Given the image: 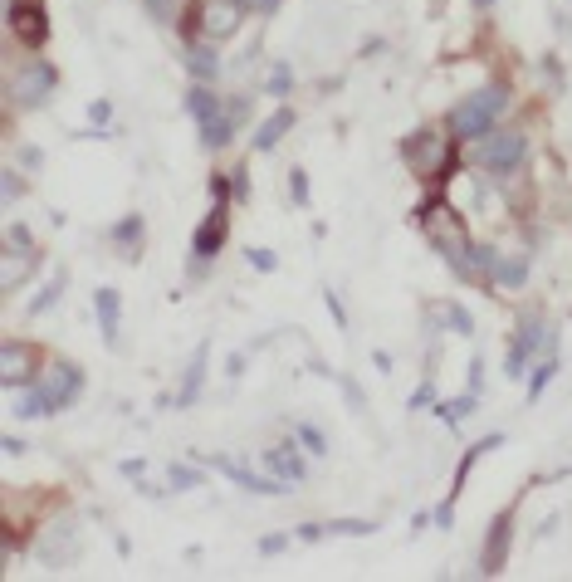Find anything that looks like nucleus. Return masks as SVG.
<instances>
[{"mask_svg": "<svg viewBox=\"0 0 572 582\" xmlns=\"http://www.w3.org/2000/svg\"><path fill=\"white\" fill-rule=\"evenodd\" d=\"M489 279H494V284H509V289H519V284L528 279V265L519 260V255H514V260H509V255H494V260H489Z\"/></svg>", "mask_w": 572, "mask_h": 582, "instance_id": "412c9836", "label": "nucleus"}, {"mask_svg": "<svg viewBox=\"0 0 572 582\" xmlns=\"http://www.w3.org/2000/svg\"><path fill=\"white\" fill-rule=\"evenodd\" d=\"M245 10H260V15H274L279 10V0H240Z\"/></svg>", "mask_w": 572, "mask_h": 582, "instance_id": "58836bf2", "label": "nucleus"}, {"mask_svg": "<svg viewBox=\"0 0 572 582\" xmlns=\"http://www.w3.org/2000/svg\"><path fill=\"white\" fill-rule=\"evenodd\" d=\"M35 265H40V255H35L30 245H15V240H10V250L0 255V289L15 294V289L35 274Z\"/></svg>", "mask_w": 572, "mask_h": 582, "instance_id": "4468645a", "label": "nucleus"}, {"mask_svg": "<svg viewBox=\"0 0 572 582\" xmlns=\"http://www.w3.org/2000/svg\"><path fill=\"white\" fill-rule=\"evenodd\" d=\"M10 30H15L30 49H40L44 40H49V15H44L40 0H15V5H10Z\"/></svg>", "mask_w": 572, "mask_h": 582, "instance_id": "9b49d317", "label": "nucleus"}, {"mask_svg": "<svg viewBox=\"0 0 572 582\" xmlns=\"http://www.w3.org/2000/svg\"><path fill=\"white\" fill-rule=\"evenodd\" d=\"M40 387L49 392L54 406H69V402H79V392H84V372L74 362H49L40 372Z\"/></svg>", "mask_w": 572, "mask_h": 582, "instance_id": "9d476101", "label": "nucleus"}, {"mask_svg": "<svg viewBox=\"0 0 572 582\" xmlns=\"http://www.w3.org/2000/svg\"><path fill=\"white\" fill-rule=\"evenodd\" d=\"M54 69L44 64V59H30V64H20L15 69V79H10V98H15V108H44L49 103V93H54Z\"/></svg>", "mask_w": 572, "mask_h": 582, "instance_id": "39448f33", "label": "nucleus"}, {"mask_svg": "<svg viewBox=\"0 0 572 582\" xmlns=\"http://www.w3.org/2000/svg\"><path fill=\"white\" fill-rule=\"evenodd\" d=\"M59 289H64V274H54V284L44 289V294H40V299H35V304H30V314H49V309L59 304Z\"/></svg>", "mask_w": 572, "mask_h": 582, "instance_id": "c756f323", "label": "nucleus"}, {"mask_svg": "<svg viewBox=\"0 0 572 582\" xmlns=\"http://www.w3.org/2000/svg\"><path fill=\"white\" fill-rule=\"evenodd\" d=\"M225 113H230V118H235V128H240V123L250 118V98H230V103H225Z\"/></svg>", "mask_w": 572, "mask_h": 582, "instance_id": "c9c22d12", "label": "nucleus"}, {"mask_svg": "<svg viewBox=\"0 0 572 582\" xmlns=\"http://www.w3.org/2000/svg\"><path fill=\"white\" fill-rule=\"evenodd\" d=\"M289 196H294L299 206L308 201V177H304V172H289Z\"/></svg>", "mask_w": 572, "mask_h": 582, "instance_id": "f704fd0d", "label": "nucleus"}, {"mask_svg": "<svg viewBox=\"0 0 572 582\" xmlns=\"http://www.w3.org/2000/svg\"><path fill=\"white\" fill-rule=\"evenodd\" d=\"M279 548H289V538L274 534V538H260V553H279Z\"/></svg>", "mask_w": 572, "mask_h": 582, "instance_id": "ea45409f", "label": "nucleus"}, {"mask_svg": "<svg viewBox=\"0 0 572 582\" xmlns=\"http://www.w3.org/2000/svg\"><path fill=\"white\" fill-rule=\"evenodd\" d=\"M211 465H216L230 485H240V490H250V494H289V480H279V475H255L250 465H240V460H230V455H211Z\"/></svg>", "mask_w": 572, "mask_h": 582, "instance_id": "1a4fd4ad", "label": "nucleus"}, {"mask_svg": "<svg viewBox=\"0 0 572 582\" xmlns=\"http://www.w3.org/2000/svg\"><path fill=\"white\" fill-rule=\"evenodd\" d=\"M509 543H514V509L494 514V524H489V534H484V548H480V573L484 578H494V573L509 563Z\"/></svg>", "mask_w": 572, "mask_h": 582, "instance_id": "0eeeda50", "label": "nucleus"}, {"mask_svg": "<svg viewBox=\"0 0 572 582\" xmlns=\"http://www.w3.org/2000/svg\"><path fill=\"white\" fill-rule=\"evenodd\" d=\"M40 372V348H30V343H0V382L5 387H25L30 377Z\"/></svg>", "mask_w": 572, "mask_h": 582, "instance_id": "6e6552de", "label": "nucleus"}, {"mask_svg": "<svg viewBox=\"0 0 572 582\" xmlns=\"http://www.w3.org/2000/svg\"><path fill=\"white\" fill-rule=\"evenodd\" d=\"M494 446H499V436H484V441H475V446L460 455V465H455V490H450V504H455V499H460V490H465V475H470V465L480 460L484 450H494Z\"/></svg>", "mask_w": 572, "mask_h": 582, "instance_id": "b1692460", "label": "nucleus"}, {"mask_svg": "<svg viewBox=\"0 0 572 582\" xmlns=\"http://www.w3.org/2000/svg\"><path fill=\"white\" fill-rule=\"evenodd\" d=\"M289 128H294V108H279V113H274V118L260 128V137H255V152H274V147L284 142V133H289Z\"/></svg>", "mask_w": 572, "mask_h": 582, "instance_id": "a211bd4d", "label": "nucleus"}, {"mask_svg": "<svg viewBox=\"0 0 572 582\" xmlns=\"http://www.w3.org/2000/svg\"><path fill=\"white\" fill-rule=\"evenodd\" d=\"M343 392H348L352 411H367V397H362V387H357V382H343Z\"/></svg>", "mask_w": 572, "mask_h": 582, "instance_id": "e433bc0d", "label": "nucleus"}, {"mask_svg": "<svg viewBox=\"0 0 572 582\" xmlns=\"http://www.w3.org/2000/svg\"><path fill=\"white\" fill-rule=\"evenodd\" d=\"M323 534H328V524H304V529H299V538H308V543H318Z\"/></svg>", "mask_w": 572, "mask_h": 582, "instance_id": "79ce46f5", "label": "nucleus"}, {"mask_svg": "<svg viewBox=\"0 0 572 582\" xmlns=\"http://www.w3.org/2000/svg\"><path fill=\"white\" fill-rule=\"evenodd\" d=\"M421 225H426V235H431V245H436L440 255H445V265L455 269V274H470V230L465 221L445 206V201H431L426 211H421Z\"/></svg>", "mask_w": 572, "mask_h": 582, "instance_id": "f257e3e1", "label": "nucleus"}, {"mask_svg": "<svg viewBox=\"0 0 572 582\" xmlns=\"http://www.w3.org/2000/svg\"><path fill=\"white\" fill-rule=\"evenodd\" d=\"M289 84H294V74H289V69L279 64V69L269 74V93H274V98H284V93H289Z\"/></svg>", "mask_w": 572, "mask_h": 582, "instance_id": "72a5a7b5", "label": "nucleus"}, {"mask_svg": "<svg viewBox=\"0 0 572 582\" xmlns=\"http://www.w3.org/2000/svg\"><path fill=\"white\" fill-rule=\"evenodd\" d=\"M475 5H489V0H475Z\"/></svg>", "mask_w": 572, "mask_h": 582, "instance_id": "37998d69", "label": "nucleus"}, {"mask_svg": "<svg viewBox=\"0 0 572 582\" xmlns=\"http://www.w3.org/2000/svg\"><path fill=\"white\" fill-rule=\"evenodd\" d=\"M220 108H225V103H220L216 93L206 89V84H201V89H191L186 93V113H191V118H196V123H206V118H216Z\"/></svg>", "mask_w": 572, "mask_h": 582, "instance_id": "a878e982", "label": "nucleus"}, {"mask_svg": "<svg viewBox=\"0 0 572 582\" xmlns=\"http://www.w3.org/2000/svg\"><path fill=\"white\" fill-rule=\"evenodd\" d=\"M25 191V181H20V172H5V201H15Z\"/></svg>", "mask_w": 572, "mask_h": 582, "instance_id": "4c0bfd02", "label": "nucleus"}, {"mask_svg": "<svg viewBox=\"0 0 572 582\" xmlns=\"http://www.w3.org/2000/svg\"><path fill=\"white\" fill-rule=\"evenodd\" d=\"M504 108H509V89H504V84H484L480 93H470V98H460V103L450 108V133L455 137H484Z\"/></svg>", "mask_w": 572, "mask_h": 582, "instance_id": "f03ea898", "label": "nucleus"}, {"mask_svg": "<svg viewBox=\"0 0 572 582\" xmlns=\"http://www.w3.org/2000/svg\"><path fill=\"white\" fill-rule=\"evenodd\" d=\"M142 10H147L157 25H172L176 20V0H142Z\"/></svg>", "mask_w": 572, "mask_h": 582, "instance_id": "7c9ffc66", "label": "nucleus"}, {"mask_svg": "<svg viewBox=\"0 0 572 582\" xmlns=\"http://www.w3.org/2000/svg\"><path fill=\"white\" fill-rule=\"evenodd\" d=\"M113 240H118L123 260H142V216H123L118 230H113Z\"/></svg>", "mask_w": 572, "mask_h": 582, "instance_id": "aec40b11", "label": "nucleus"}, {"mask_svg": "<svg viewBox=\"0 0 572 582\" xmlns=\"http://www.w3.org/2000/svg\"><path fill=\"white\" fill-rule=\"evenodd\" d=\"M553 353V328H548V318L538 314V309H528L524 318H519V328H514V343H509V358H504V367H509V377H524V367L533 353Z\"/></svg>", "mask_w": 572, "mask_h": 582, "instance_id": "20e7f679", "label": "nucleus"}, {"mask_svg": "<svg viewBox=\"0 0 572 582\" xmlns=\"http://www.w3.org/2000/svg\"><path fill=\"white\" fill-rule=\"evenodd\" d=\"M93 304H98V323H103V343H108V348H118V323H123V304H118V294H113V289H98V294H93Z\"/></svg>", "mask_w": 572, "mask_h": 582, "instance_id": "f3484780", "label": "nucleus"}, {"mask_svg": "<svg viewBox=\"0 0 572 582\" xmlns=\"http://www.w3.org/2000/svg\"><path fill=\"white\" fill-rule=\"evenodd\" d=\"M553 372H558V358H553V353H543L538 372H533V382H528V402H538V397H543V387L553 382Z\"/></svg>", "mask_w": 572, "mask_h": 582, "instance_id": "cd10ccee", "label": "nucleus"}, {"mask_svg": "<svg viewBox=\"0 0 572 582\" xmlns=\"http://www.w3.org/2000/svg\"><path fill=\"white\" fill-rule=\"evenodd\" d=\"M240 15H245L240 0H206V5H201V30H206L211 40H230V35L240 30Z\"/></svg>", "mask_w": 572, "mask_h": 582, "instance_id": "ddd939ff", "label": "nucleus"}, {"mask_svg": "<svg viewBox=\"0 0 572 582\" xmlns=\"http://www.w3.org/2000/svg\"><path fill=\"white\" fill-rule=\"evenodd\" d=\"M206 358H211V343H201V348H196V358H191V367H186V387H181L176 406L196 402V392H201V382H206Z\"/></svg>", "mask_w": 572, "mask_h": 582, "instance_id": "6ab92c4d", "label": "nucleus"}, {"mask_svg": "<svg viewBox=\"0 0 572 582\" xmlns=\"http://www.w3.org/2000/svg\"><path fill=\"white\" fill-rule=\"evenodd\" d=\"M230 137H235V118H230L225 108H220L216 118H206V123H201V142H206L211 152H220V147H225Z\"/></svg>", "mask_w": 572, "mask_h": 582, "instance_id": "5701e85b", "label": "nucleus"}, {"mask_svg": "<svg viewBox=\"0 0 572 582\" xmlns=\"http://www.w3.org/2000/svg\"><path fill=\"white\" fill-rule=\"evenodd\" d=\"M264 465H269V475H279V480H289V485H299V480H304V455H299V446L264 450Z\"/></svg>", "mask_w": 572, "mask_h": 582, "instance_id": "dca6fc26", "label": "nucleus"}, {"mask_svg": "<svg viewBox=\"0 0 572 582\" xmlns=\"http://www.w3.org/2000/svg\"><path fill=\"white\" fill-rule=\"evenodd\" d=\"M524 133H484V142L475 147V162H484L489 172H514L524 162Z\"/></svg>", "mask_w": 572, "mask_h": 582, "instance_id": "423d86ee", "label": "nucleus"}, {"mask_svg": "<svg viewBox=\"0 0 572 582\" xmlns=\"http://www.w3.org/2000/svg\"><path fill=\"white\" fill-rule=\"evenodd\" d=\"M59 406L49 402V392L44 387H35V392H20V402H15V416L20 421H40V416H54Z\"/></svg>", "mask_w": 572, "mask_h": 582, "instance_id": "4be33fe9", "label": "nucleus"}, {"mask_svg": "<svg viewBox=\"0 0 572 582\" xmlns=\"http://www.w3.org/2000/svg\"><path fill=\"white\" fill-rule=\"evenodd\" d=\"M10 5H15V0H10Z\"/></svg>", "mask_w": 572, "mask_h": 582, "instance_id": "c03bdc74", "label": "nucleus"}, {"mask_svg": "<svg viewBox=\"0 0 572 582\" xmlns=\"http://www.w3.org/2000/svg\"><path fill=\"white\" fill-rule=\"evenodd\" d=\"M250 265H255V269H274V255H269V250H250Z\"/></svg>", "mask_w": 572, "mask_h": 582, "instance_id": "a19ab883", "label": "nucleus"}, {"mask_svg": "<svg viewBox=\"0 0 572 582\" xmlns=\"http://www.w3.org/2000/svg\"><path fill=\"white\" fill-rule=\"evenodd\" d=\"M475 402H480V392H465V397L445 402V406H440V421H450V426H455V421H465V416L475 411Z\"/></svg>", "mask_w": 572, "mask_h": 582, "instance_id": "c85d7f7f", "label": "nucleus"}, {"mask_svg": "<svg viewBox=\"0 0 572 582\" xmlns=\"http://www.w3.org/2000/svg\"><path fill=\"white\" fill-rule=\"evenodd\" d=\"M294 436H299V446H304L308 455H313V460H323V455H328V436H323L318 426H308V421H299V426H294Z\"/></svg>", "mask_w": 572, "mask_h": 582, "instance_id": "bb28decb", "label": "nucleus"}, {"mask_svg": "<svg viewBox=\"0 0 572 582\" xmlns=\"http://www.w3.org/2000/svg\"><path fill=\"white\" fill-rule=\"evenodd\" d=\"M186 69H191V74H196L201 84H211V79H216V74H220L216 54H211V49H206V45H196V40H191V49H186Z\"/></svg>", "mask_w": 572, "mask_h": 582, "instance_id": "393cba45", "label": "nucleus"}, {"mask_svg": "<svg viewBox=\"0 0 572 582\" xmlns=\"http://www.w3.org/2000/svg\"><path fill=\"white\" fill-rule=\"evenodd\" d=\"M172 485H181V490H201V470H191V465H172Z\"/></svg>", "mask_w": 572, "mask_h": 582, "instance_id": "473e14b6", "label": "nucleus"}, {"mask_svg": "<svg viewBox=\"0 0 572 582\" xmlns=\"http://www.w3.org/2000/svg\"><path fill=\"white\" fill-rule=\"evenodd\" d=\"M35 553H40V563H64V558L74 553V519H59V524H49Z\"/></svg>", "mask_w": 572, "mask_h": 582, "instance_id": "2eb2a0df", "label": "nucleus"}, {"mask_svg": "<svg viewBox=\"0 0 572 582\" xmlns=\"http://www.w3.org/2000/svg\"><path fill=\"white\" fill-rule=\"evenodd\" d=\"M401 157H406V167H411L416 177H450V167H455L450 142L436 133H411L401 142Z\"/></svg>", "mask_w": 572, "mask_h": 582, "instance_id": "7ed1b4c3", "label": "nucleus"}, {"mask_svg": "<svg viewBox=\"0 0 572 582\" xmlns=\"http://www.w3.org/2000/svg\"><path fill=\"white\" fill-rule=\"evenodd\" d=\"M440 314H445V323H450V328H455V333H465V338H470V333H475V323H470V314H465V309H455V304H445V309H440Z\"/></svg>", "mask_w": 572, "mask_h": 582, "instance_id": "2f4dec72", "label": "nucleus"}, {"mask_svg": "<svg viewBox=\"0 0 572 582\" xmlns=\"http://www.w3.org/2000/svg\"><path fill=\"white\" fill-rule=\"evenodd\" d=\"M225 230H230V211H225V201L216 196V206H211V216L201 221V230H196V240H191V255L206 265V260H216L220 245H225Z\"/></svg>", "mask_w": 572, "mask_h": 582, "instance_id": "f8f14e48", "label": "nucleus"}]
</instances>
